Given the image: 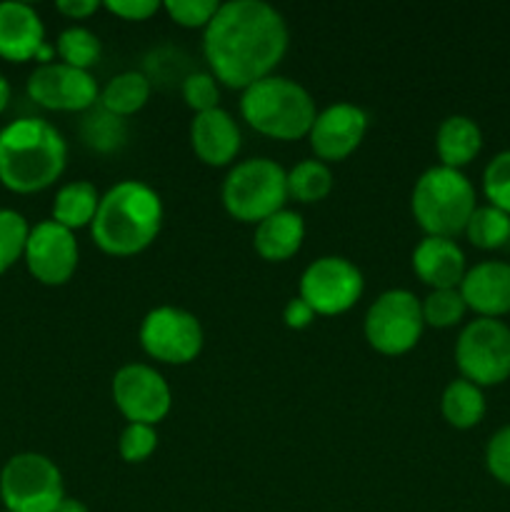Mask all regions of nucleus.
<instances>
[{
  "label": "nucleus",
  "mask_w": 510,
  "mask_h": 512,
  "mask_svg": "<svg viewBox=\"0 0 510 512\" xmlns=\"http://www.w3.org/2000/svg\"><path fill=\"white\" fill-rule=\"evenodd\" d=\"M285 18L263 0H228L203 33V55L215 80L250 88L273 75L288 50Z\"/></svg>",
  "instance_id": "1"
},
{
  "label": "nucleus",
  "mask_w": 510,
  "mask_h": 512,
  "mask_svg": "<svg viewBox=\"0 0 510 512\" xmlns=\"http://www.w3.org/2000/svg\"><path fill=\"white\" fill-rule=\"evenodd\" d=\"M163 225V200L143 180H120L100 195L90 235L103 253L115 258L138 255L158 238Z\"/></svg>",
  "instance_id": "2"
},
{
  "label": "nucleus",
  "mask_w": 510,
  "mask_h": 512,
  "mask_svg": "<svg viewBox=\"0 0 510 512\" xmlns=\"http://www.w3.org/2000/svg\"><path fill=\"white\" fill-rule=\"evenodd\" d=\"M68 145L43 118H20L0 130V183L20 195L40 193L63 175Z\"/></svg>",
  "instance_id": "3"
},
{
  "label": "nucleus",
  "mask_w": 510,
  "mask_h": 512,
  "mask_svg": "<svg viewBox=\"0 0 510 512\" xmlns=\"http://www.w3.org/2000/svg\"><path fill=\"white\" fill-rule=\"evenodd\" d=\"M240 115L258 133L275 140H298L315 123V100L308 90L285 75H268L240 98Z\"/></svg>",
  "instance_id": "4"
},
{
  "label": "nucleus",
  "mask_w": 510,
  "mask_h": 512,
  "mask_svg": "<svg viewBox=\"0 0 510 512\" xmlns=\"http://www.w3.org/2000/svg\"><path fill=\"white\" fill-rule=\"evenodd\" d=\"M410 208L425 235L453 240L458 233H465V225L478 205L473 183L463 170L433 165L415 180Z\"/></svg>",
  "instance_id": "5"
},
{
  "label": "nucleus",
  "mask_w": 510,
  "mask_h": 512,
  "mask_svg": "<svg viewBox=\"0 0 510 512\" xmlns=\"http://www.w3.org/2000/svg\"><path fill=\"white\" fill-rule=\"evenodd\" d=\"M288 173L270 158H248L233 165L223 180V205L240 223H263L283 210Z\"/></svg>",
  "instance_id": "6"
},
{
  "label": "nucleus",
  "mask_w": 510,
  "mask_h": 512,
  "mask_svg": "<svg viewBox=\"0 0 510 512\" xmlns=\"http://www.w3.org/2000/svg\"><path fill=\"white\" fill-rule=\"evenodd\" d=\"M65 498L58 465L40 453H18L0 470V500L10 512H55Z\"/></svg>",
  "instance_id": "7"
},
{
  "label": "nucleus",
  "mask_w": 510,
  "mask_h": 512,
  "mask_svg": "<svg viewBox=\"0 0 510 512\" xmlns=\"http://www.w3.org/2000/svg\"><path fill=\"white\" fill-rule=\"evenodd\" d=\"M460 375L478 388H493L510 378V328L503 320L475 318L455 343Z\"/></svg>",
  "instance_id": "8"
},
{
  "label": "nucleus",
  "mask_w": 510,
  "mask_h": 512,
  "mask_svg": "<svg viewBox=\"0 0 510 512\" xmlns=\"http://www.w3.org/2000/svg\"><path fill=\"white\" fill-rule=\"evenodd\" d=\"M425 320L420 300L410 290H385L365 313V340L383 355H403L418 345Z\"/></svg>",
  "instance_id": "9"
},
{
  "label": "nucleus",
  "mask_w": 510,
  "mask_h": 512,
  "mask_svg": "<svg viewBox=\"0 0 510 512\" xmlns=\"http://www.w3.org/2000/svg\"><path fill=\"white\" fill-rule=\"evenodd\" d=\"M140 345L153 360L165 365H188L203 350V325L190 310L160 305L143 318Z\"/></svg>",
  "instance_id": "10"
},
{
  "label": "nucleus",
  "mask_w": 510,
  "mask_h": 512,
  "mask_svg": "<svg viewBox=\"0 0 510 512\" xmlns=\"http://www.w3.org/2000/svg\"><path fill=\"white\" fill-rule=\"evenodd\" d=\"M365 288L358 265L343 255H323L300 275V298L315 315H340L353 308Z\"/></svg>",
  "instance_id": "11"
},
{
  "label": "nucleus",
  "mask_w": 510,
  "mask_h": 512,
  "mask_svg": "<svg viewBox=\"0 0 510 512\" xmlns=\"http://www.w3.org/2000/svg\"><path fill=\"white\" fill-rule=\"evenodd\" d=\"M113 403L128 423L158 425L173 405L163 375L145 363H128L113 375Z\"/></svg>",
  "instance_id": "12"
},
{
  "label": "nucleus",
  "mask_w": 510,
  "mask_h": 512,
  "mask_svg": "<svg viewBox=\"0 0 510 512\" xmlns=\"http://www.w3.org/2000/svg\"><path fill=\"white\" fill-rule=\"evenodd\" d=\"M28 95L40 108L60 110V113H85L98 103L100 90L88 70L50 60L30 73Z\"/></svg>",
  "instance_id": "13"
},
{
  "label": "nucleus",
  "mask_w": 510,
  "mask_h": 512,
  "mask_svg": "<svg viewBox=\"0 0 510 512\" xmlns=\"http://www.w3.org/2000/svg\"><path fill=\"white\" fill-rule=\"evenodd\" d=\"M78 240L73 230L63 228L53 218L30 228L25 243V265L30 275L43 285H65L78 268Z\"/></svg>",
  "instance_id": "14"
},
{
  "label": "nucleus",
  "mask_w": 510,
  "mask_h": 512,
  "mask_svg": "<svg viewBox=\"0 0 510 512\" xmlns=\"http://www.w3.org/2000/svg\"><path fill=\"white\" fill-rule=\"evenodd\" d=\"M368 133V113L355 103H333L315 115L310 128V148L323 163L348 158Z\"/></svg>",
  "instance_id": "15"
},
{
  "label": "nucleus",
  "mask_w": 510,
  "mask_h": 512,
  "mask_svg": "<svg viewBox=\"0 0 510 512\" xmlns=\"http://www.w3.org/2000/svg\"><path fill=\"white\" fill-rule=\"evenodd\" d=\"M55 50L45 43V25L38 10L28 3H0V58L10 63L40 60L50 63Z\"/></svg>",
  "instance_id": "16"
},
{
  "label": "nucleus",
  "mask_w": 510,
  "mask_h": 512,
  "mask_svg": "<svg viewBox=\"0 0 510 512\" xmlns=\"http://www.w3.org/2000/svg\"><path fill=\"white\" fill-rule=\"evenodd\" d=\"M458 290L468 310L478 313V318H503L510 313V263L483 260L473 265Z\"/></svg>",
  "instance_id": "17"
},
{
  "label": "nucleus",
  "mask_w": 510,
  "mask_h": 512,
  "mask_svg": "<svg viewBox=\"0 0 510 512\" xmlns=\"http://www.w3.org/2000/svg\"><path fill=\"white\" fill-rule=\"evenodd\" d=\"M240 128L233 115L223 108L198 113L190 123V145L205 165L223 168L240 153Z\"/></svg>",
  "instance_id": "18"
},
{
  "label": "nucleus",
  "mask_w": 510,
  "mask_h": 512,
  "mask_svg": "<svg viewBox=\"0 0 510 512\" xmlns=\"http://www.w3.org/2000/svg\"><path fill=\"white\" fill-rule=\"evenodd\" d=\"M413 270L430 290L460 288L465 273V253L455 240L425 235L413 250Z\"/></svg>",
  "instance_id": "19"
},
{
  "label": "nucleus",
  "mask_w": 510,
  "mask_h": 512,
  "mask_svg": "<svg viewBox=\"0 0 510 512\" xmlns=\"http://www.w3.org/2000/svg\"><path fill=\"white\" fill-rule=\"evenodd\" d=\"M305 240V223L303 215L295 210H278L263 223L255 225V250L263 260L270 263H283L290 260L300 250Z\"/></svg>",
  "instance_id": "20"
},
{
  "label": "nucleus",
  "mask_w": 510,
  "mask_h": 512,
  "mask_svg": "<svg viewBox=\"0 0 510 512\" xmlns=\"http://www.w3.org/2000/svg\"><path fill=\"white\" fill-rule=\"evenodd\" d=\"M483 148V133L468 115H448L435 133V150L445 168H465L478 158Z\"/></svg>",
  "instance_id": "21"
},
{
  "label": "nucleus",
  "mask_w": 510,
  "mask_h": 512,
  "mask_svg": "<svg viewBox=\"0 0 510 512\" xmlns=\"http://www.w3.org/2000/svg\"><path fill=\"white\" fill-rule=\"evenodd\" d=\"M100 193L90 180H73L55 193L53 220L68 230L85 228L98 213Z\"/></svg>",
  "instance_id": "22"
},
{
  "label": "nucleus",
  "mask_w": 510,
  "mask_h": 512,
  "mask_svg": "<svg viewBox=\"0 0 510 512\" xmlns=\"http://www.w3.org/2000/svg\"><path fill=\"white\" fill-rule=\"evenodd\" d=\"M150 90H153V85L145 78L143 70H125V73H118L108 80V85L100 90L98 100L108 113L128 118L148 103Z\"/></svg>",
  "instance_id": "23"
},
{
  "label": "nucleus",
  "mask_w": 510,
  "mask_h": 512,
  "mask_svg": "<svg viewBox=\"0 0 510 512\" xmlns=\"http://www.w3.org/2000/svg\"><path fill=\"white\" fill-rule=\"evenodd\" d=\"M440 410L448 425L458 430H470L485 418V395L483 388H478L470 380L458 378L448 383L440 398Z\"/></svg>",
  "instance_id": "24"
},
{
  "label": "nucleus",
  "mask_w": 510,
  "mask_h": 512,
  "mask_svg": "<svg viewBox=\"0 0 510 512\" xmlns=\"http://www.w3.org/2000/svg\"><path fill=\"white\" fill-rule=\"evenodd\" d=\"M80 138L88 145L90 150H98V153H113L120 150L128 140V128H125V120L118 115L108 113V110L100 105V108L85 110V118L80 123Z\"/></svg>",
  "instance_id": "25"
},
{
  "label": "nucleus",
  "mask_w": 510,
  "mask_h": 512,
  "mask_svg": "<svg viewBox=\"0 0 510 512\" xmlns=\"http://www.w3.org/2000/svg\"><path fill=\"white\" fill-rule=\"evenodd\" d=\"M333 190V173L323 160H300L295 168L288 170V198L298 203H318L328 198Z\"/></svg>",
  "instance_id": "26"
},
{
  "label": "nucleus",
  "mask_w": 510,
  "mask_h": 512,
  "mask_svg": "<svg viewBox=\"0 0 510 512\" xmlns=\"http://www.w3.org/2000/svg\"><path fill=\"white\" fill-rule=\"evenodd\" d=\"M465 235L480 250H498L510 245V215L493 205H478L465 225Z\"/></svg>",
  "instance_id": "27"
},
{
  "label": "nucleus",
  "mask_w": 510,
  "mask_h": 512,
  "mask_svg": "<svg viewBox=\"0 0 510 512\" xmlns=\"http://www.w3.org/2000/svg\"><path fill=\"white\" fill-rule=\"evenodd\" d=\"M100 38L93 30L83 28V25H70L58 35L55 43V53H58L60 63L73 65L78 70H90L100 60Z\"/></svg>",
  "instance_id": "28"
},
{
  "label": "nucleus",
  "mask_w": 510,
  "mask_h": 512,
  "mask_svg": "<svg viewBox=\"0 0 510 512\" xmlns=\"http://www.w3.org/2000/svg\"><path fill=\"white\" fill-rule=\"evenodd\" d=\"M145 78L150 80V85H170V83H180L193 73L190 68V58L178 48H155L150 50L148 58H145Z\"/></svg>",
  "instance_id": "29"
},
{
  "label": "nucleus",
  "mask_w": 510,
  "mask_h": 512,
  "mask_svg": "<svg viewBox=\"0 0 510 512\" xmlns=\"http://www.w3.org/2000/svg\"><path fill=\"white\" fill-rule=\"evenodd\" d=\"M420 308H423L425 325H430V328H453L468 313V305H465L458 288L430 290Z\"/></svg>",
  "instance_id": "30"
},
{
  "label": "nucleus",
  "mask_w": 510,
  "mask_h": 512,
  "mask_svg": "<svg viewBox=\"0 0 510 512\" xmlns=\"http://www.w3.org/2000/svg\"><path fill=\"white\" fill-rule=\"evenodd\" d=\"M28 235L30 225L18 210L0 208V275L23 258Z\"/></svg>",
  "instance_id": "31"
},
{
  "label": "nucleus",
  "mask_w": 510,
  "mask_h": 512,
  "mask_svg": "<svg viewBox=\"0 0 510 512\" xmlns=\"http://www.w3.org/2000/svg\"><path fill=\"white\" fill-rule=\"evenodd\" d=\"M483 193L488 205L510 215V150L493 155L483 170Z\"/></svg>",
  "instance_id": "32"
},
{
  "label": "nucleus",
  "mask_w": 510,
  "mask_h": 512,
  "mask_svg": "<svg viewBox=\"0 0 510 512\" xmlns=\"http://www.w3.org/2000/svg\"><path fill=\"white\" fill-rule=\"evenodd\" d=\"M180 93H183L188 108L195 110V115L220 108L218 80L213 78L210 70H193V73L183 80V85H180Z\"/></svg>",
  "instance_id": "33"
},
{
  "label": "nucleus",
  "mask_w": 510,
  "mask_h": 512,
  "mask_svg": "<svg viewBox=\"0 0 510 512\" xmlns=\"http://www.w3.org/2000/svg\"><path fill=\"white\" fill-rule=\"evenodd\" d=\"M158 448V433H155V425L145 423H128L120 433L118 450L120 458L125 463H143Z\"/></svg>",
  "instance_id": "34"
},
{
  "label": "nucleus",
  "mask_w": 510,
  "mask_h": 512,
  "mask_svg": "<svg viewBox=\"0 0 510 512\" xmlns=\"http://www.w3.org/2000/svg\"><path fill=\"white\" fill-rule=\"evenodd\" d=\"M165 13L183 28H208L213 15L218 13V0H165Z\"/></svg>",
  "instance_id": "35"
},
{
  "label": "nucleus",
  "mask_w": 510,
  "mask_h": 512,
  "mask_svg": "<svg viewBox=\"0 0 510 512\" xmlns=\"http://www.w3.org/2000/svg\"><path fill=\"white\" fill-rule=\"evenodd\" d=\"M485 468L500 485L510 488V425L500 428L485 448Z\"/></svg>",
  "instance_id": "36"
},
{
  "label": "nucleus",
  "mask_w": 510,
  "mask_h": 512,
  "mask_svg": "<svg viewBox=\"0 0 510 512\" xmlns=\"http://www.w3.org/2000/svg\"><path fill=\"white\" fill-rule=\"evenodd\" d=\"M105 8L123 20H148L160 10V3L155 0H108Z\"/></svg>",
  "instance_id": "37"
},
{
  "label": "nucleus",
  "mask_w": 510,
  "mask_h": 512,
  "mask_svg": "<svg viewBox=\"0 0 510 512\" xmlns=\"http://www.w3.org/2000/svg\"><path fill=\"white\" fill-rule=\"evenodd\" d=\"M283 320L290 330H303L315 320V310L298 295V298L288 300L283 310Z\"/></svg>",
  "instance_id": "38"
},
{
  "label": "nucleus",
  "mask_w": 510,
  "mask_h": 512,
  "mask_svg": "<svg viewBox=\"0 0 510 512\" xmlns=\"http://www.w3.org/2000/svg\"><path fill=\"white\" fill-rule=\"evenodd\" d=\"M55 8H58L63 15H68V18L83 20V18H90V15L100 8V3L98 0H58Z\"/></svg>",
  "instance_id": "39"
},
{
  "label": "nucleus",
  "mask_w": 510,
  "mask_h": 512,
  "mask_svg": "<svg viewBox=\"0 0 510 512\" xmlns=\"http://www.w3.org/2000/svg\"><path fill=\"white\" fill-rule=\"evenodd\" d=\"M55 512H88V508H85V505L80 503V500L63 498V500H60L58 508H55Z\"/></svg>",
  "instance_id": "40"
},
{
  "label": "nucleus",
  "mask_w": 510,
  "mask_h": 512,
  "mask_svg": "<svg viewBox=\"0 0 510 512\" xmlns=\"http://www.w3.org/2000/svg\"><path fill=\"white\" fill-rule=\"evenodd\" d=\"M8 103H10V83L5 80V75L0 73V115L5 113Z\"/></svg>",
  "instance_id": "41"
},
{
  "label": "nucleus",
  "mask_w": 510,
  "mask_h": 512,
  "mask_svg": "<svg viewBox=\"0 0 510 512\" xmlns=\"http://www.w3.org/2000/svg\"><path fill=\"white\" fill-rule=\"evenodd\" d=\"M3 512H10V510H3Z\"/></svg>",
  "instance_id": "42"
}]
</instances>
